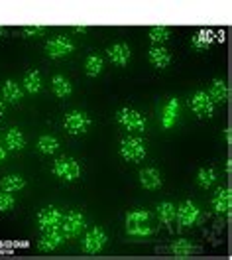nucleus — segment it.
Here are the masks:
<instances>
[{"instance_id":"obj_1","label":"nucleus","mask_w":232,"mask_h":260,"mask_svg":"<svg viewBox=\"0 0 232 260\" xmlns=\"http://www.w3.org/2000/svg\"><path fill=\"white\" fill-rule=\"evenodd\" d=\"M85 229V217L81 211L71 209L65 215H61V223H59V231L63 235V239H73L77 235H81Z\"/></svg>"},{"instance_id":"obj_2","label":"nucleus","mask_w":232,"mask_h":260,"mask_svg":"<svg viewBox=\"0 0 232 260\" xmlns=\"http://www.w3.org/2000/svg\"><path fill=\"white\" fill-rule=\"evenodd\" d=\"M114 118H116V122L126 130L142 132V130L146 128V118H144V114H140L136 109H128V107L118 109L114 114Z\"/></svg>"},{"instance_id":"obj_3","label":"nucleus","mask_w":232,"mask_h":260,"mask_svg":"<svg viewBox=\"0 0 232 260\" xmlns=\"http://www.w3.org/2000/svg\"><path fill=\"white\" fill-rule=\"evenodd\" d=\"M53 174L63 181H73L81 176V166L77 160H73L69 156H59L53 162Z\"/></svg>"},{"instance_id":"obj_4","label":"nucleus","mask_w":232,"mask_h":260,"mask_svg":"<svg viewBox=\"0 0 232 260\" xmlns=\"http://www.w3.org/2000/svg\"><path fill=\"white\" fill-rule=\"evenodd\" d=\"M63 126L69 134H85L91 126V116L85 111H71L63 118Z\"/></svg>"},{"instance_id":"obj_5","label":"nucleus","mask_w":232,"mask_h":260,"mask_svg":"<svg viewBox=\"0 0 232 260\" xmlns=\"http://www.w3.org/2000/svg\"><path fill=\"white\" fill-rule=\"evenodd\" d=\"M120 156L128 162H140L146 156V144L140 138H124L120 142Z\"/></svg>"},{"instance_id":"obj_6","label":"nucleus","mask_w":232,"mask_h":260,"mask_svg":"<svg viewBox=\"0 0 232 260\" xmlns=\"http://www.w3.org/2000/svg\"><path fill=\"white\" fill-rule=\"evenodd\" d=\"M73 49H75V44H73L71 38H67V36H55V38H51L50 42H48L46 53L50 55L51 59H59V57L69 55Z\"/></svg>"},{"instance_id":"obj_7","label":"nucleus","mask_w":232,"mask_h":260,"mask_svg":"<svg viewBox=\"0 0 232 260\" xmlns=\"http://www.w3.org/2000/svg\"><path fill=\"white\" fill-rule=\"evenodd\" d=\"M189 105H191V109L195 111L197 116L211 118L213 113H215V103H213V99L209 97L207 91H195L191 95V99H189Z\"/></svg>"},{"instance_id":"obj_8","label":"nucleus","mask_w":232,"mask_h":260,"mask_svg":"<svg viewBox=\"0 0 232 260\" xmlns=\"http://www.w3.org/2000/svg\"><path fill=\"white\" fill-rule=\"evenodd\" d=\"M106 241H108V237H106L104 229H100V227L91 229V231L85 235L83 250L85 252H89V254H97V252H100V250L104 248Z\"/></svg>"},{"instance_id":"obj_9","label":"nucleus","mask_w":232,"mask_h":260,"mask_svg":"<svg viewBox=\"0 0 232 260\" xmlns=\"http://www.w3.org/2000/svg\"><path fill=\"white\" fill-rule=\"evenodd\" d=\"M61 215L63 213L55 207H46L37 213V225L42 231H53V229H59V223H61Z\"/></svg>"},{"instance_id":"obj_10","label":"nucleus","mask_w":232,"mask_h":260,"mask_svg":"<svg viewBox=\"0 0 232 260\" xmlns=\"http://www.w3.org/2000/svg\"><path fill=\"white\" fill-rule=\"evenodd\" d=\"M149 213L144 209H136L126 215V227L130 235H142V233H148V229H144V223H148Z\"/></svg>"},{"instance_id":"obj_11","label":"nucleus","mask_w":232,"mask_h":260,"mask_svg":"<svg viewBox=\"0 0 232 260\" xmlns=\"http://www.w3.org/2000/svg\"><path fill=\"white\" fill-rule=\"evenodd\" d=\"M61 243H63V235H61L59 229L44 231V235L37 241V250L40 252H51V250H55Z\"/></svg>"},{"instance_id":"obj_12","label":"nucleus","mask_w":232,"mask_h":260,"mask_svg":"<svg viewBox=\"0 0 232 260\" xmlns=\"http://www.w3.org/2000/svg\"><path fill=\"white\" fill-rule=\"evenodd\" d=\"M175 217H177L179 225L191 227V225H195V221L199 219V209H197L191 201H183L181 205L177 207V211H175Z\"/></svg>"},{"instance_id":"obj_13","label":"nucleus","mask_w":232,"mask_h":260,"mask_svg":"<svg viewBox=\"0 0 232 260\" xmlns=\"http://www.w3.org/2000/svg\"><path fill=\"white\" fill-rule=\"evenodd\" d=\"M106 55L110 57L112 63L126 65L128 59H130V55H132V51L128 48V44H114V46H110V48L106 49Z\"/></svg>"},{"instance_id":"obj_14","label":"nucleus","mask_w":232,"mask_h":260,"mask_svg":"<svg viewBox=\"0 0 232 260\" xmlns=\"http://www.w3.org/2000/svg\"><path fill=\"white\" fill-rule=\"evenodd\" d=\"M149 63L153 65V67H158V69H166L167 65L171 63V51L166 48H162V46H153V48L149 49Z\"/></svg>"},{"instance_id":"obj_15","label":"nucleus","mask_w":232,"mask_h":260,"mask_svg":"<svg viewBox=\"0 0 232 260\" xmlns=\"http://www.w3.org/2000/svg\"><path fill=\"white\" fill-rule=\"evenodd\" d=\"M140 183L146 189H158V187H162L164 179H162V174L156 168H144L140 172Z\"/></svg>"},{"instance_id":"obj_16","label":"nucleus","mask_w":232,"mask_h":260,"mask_svg":"<svg viewBox=\"0 0 232 260\" xmlns=\"http://www.w3.org/2000/svg\"><path fill=\"white\" fill-rule=\"evenodd\" d=\"M230 201H232V195L228 187H220L216 189L215 197H213V207H215L216 213H228L230 211Z\"/></svg>"},{"instance_id":"obj_17","label":"nucleus","mask_w":232,"mask_h":260,"mask_svg":"<svg viewBox=\"0 0 232 260\" xmlns=\"http://www.w3.org/2000/svg\"><path fill=\"white\" fill-rule=\"evenodd\" d=\"M209 97L213 99V103H226L228 101V87L224 79H213L211 89H209Z\"/></svg>"},{"instance_id":"obj_18","label":"nucleus","mask_w":232,"mask_h":260,"mask_svg":"<svg viewBox=\"0 0 232 260\" xmlns=\"http://www.w3.org/2000/svg\"><path fill=\"white\" fill-rule=\"evenodd\" d=\"M51 89H53V93H55L57 97H61V99L69 97V95L73 93V85H71V81L67 79L65 75H55V77L51 79Z\"/></svg>"},{"instance_id":"obj_19","label":"nucleus","mask_w":232,"mask_h":260,"mask_svg":"<svg viewBox=\"0 0 232 260\" xmlns=\"http://www.w3.org/2000/svg\"><path fill=\"white\" fill-rule=\"evenodd\" d=\"M2 97L6 99L8 103H20L24 99V91L18 87L16 83L6 81L2 85Z\"/></svg>"},{"instance_id":"obj_20","label":"nucleus","mask_w":232,"mask_h":260,"mask_svg":"<svg viewBox=\"0 0 232 260\" xmlns=\"http://www.w3.org/2000/svg\"><path fill=\"white\" fill-rule=\"evenodd\" d=\"M24 185H26V179L22 178V176H14V174L0 179V187H2V191H8V193L22 189Z\"/></svg>"},{"instance_id":"obj_21","label":"nucleus","mask_w":232,"mask_h":260,"mask_svg":"<svg viewBox=\"0 0 232 260\" xmlns=\"http://www.w3.org/2000/svg\"><path fill=\"white\" fill-rule=\"evenodd\" d=\"M24 89L28 91V93H40V89H42V75H40V71H28L26 73V77H24Z\"/></svg>"},{"instance_id":"obj_22","label":"nucleus","mask_w":232,"mask_h":260,"mask_svg":"<svg viewBox=\"0 0 232 260\" xmlns=\"http://www.w3.org/2000/svg\"><path fill=\"white\" fill-rule=\"evenodd\" d=\"M6 146L12 148V150H22L26 146V138H24V132L20 128H10L6 134Z\"/></svg>"},{"instance_id":"obj_23","label":"nucleus","mask_w":232,"mask_h":260,"mask_svg":"<svg viewBox=\"0 0 232 260\" xmlns=\"http://www.w3.org/2000/svg\"><path fill=\"white\" fill-rule=\"evenodd\" d=\"M156 209H158V217H160L162 223H171V221H175V211H177V207H175L173 203L164 201V203H160Z\"/></svg>"},{"instance_id":"obj_24","label":"nucleus","mask_w":232,"mask_h":260,"mask_svg":"<svg viewBox=\"0 0 232 260\" xmlns=\"http://www.w3.org/2000/svg\"><path fill=\"white\" fill-rule=\"evenodd\" d=\"M148 36L149 40L158 46V44H164V42H167L171 38V30L167 26H153V28H149Z\"/></svg>"},{"instance_id":"obj_25","label":"nucleus","mask_w":232,"mask_h":260,"mask_svg":"<svg viewBox=\"0 0 232 260\" xmlns=\"http://www.w3.org/2000/svg\"><path fill=\"white\" fill-rule=\"evenodd\" d=\"M216 179V172L213 168H201L199 174H197V183H199L203 189H209Z\"/></svg>"},{"instance_id":"obj_26","label":"nucleus","mask_w":232,"mask_h":260,"mask_svg":"<svg viewBox=\"0 0 232 260\" xmlns=\"http://www.w3.org/2000/svg\"><path fill=\"white\" fill-rule=\"evenodd\" d=\"M100 71H102V57H100V55H91V57H87V61H85V73H87L89 77H97Z\"/></svg>"},{"instance_id":"obj_27","label":"nucleus","mask_w":232,"mask_h":260,"mask_svg":"<svg viewBox=\"0 0 232 260\" xmlns=\"http://www.w3.org/2000/svg\"><path fill=\"white\" fill-rule=\"evenodd\" d=\"M57 148H59V140L53 136H42L37 140V150L42 154H53V152H57Z\"/></svg>"},{"instance_id":"obj_28","label":"nucleus","mask_w":232,"mask_h":260,"mask_svg":"<svg viewBox=\"0 0 232 260\" xmlns=\"http://www.w3.org/2000/svg\"><path fill=\"white\" fill-rule=\"evenodd\" d=\"M171 252H175L177 256H187V254H191L193 250H197L193 244L189 243V241H185V239H181V241H175V243L171 244V248H169Z\"/></svg>"},{"instance_id":"obj_29","label":"nucleus","mask_w":232,"mask_h":260,"mask_svg":"<svg viewBox=\"0 0 232 260\" xmlns=\"http://www.w3.org/2000/svg\"><path fill=\"white\" fill-rule=\"evenodd\" d=\"M191 44H193V48L197 49H207L211 46V34L207 30H201V32H197L191 38Z\"/></svg>"},{"instance_id":"obj_30","label":"nucleus","mask_w":232,"mask_h":260,"mask_svg":"<svg viewBox=\"0 0 232 260\" xmlns=\"http://www.w3.org/2000/svg\"><path fill=\"white\" fill-rule=\"evenodd\" d=\"M16 205V199L8 191H0V213H6V211H12Z\"/></svg>"},{"instance_id":"obj_31","label":"nucleus","mask_w":232,"mask_h":260,"mask_svg":"<svg viewBox=\"0 0 232 260\" xmlns=\"http://www.w3.org/2000/svg\"><path fill=\"white\" fill-rule=\"evenodd\" d=\"M24 34L30 36V38H37V36H44L46 34V26H26Z\"/></svg>"},{"instance_id":"obj_32","label":"nucleus","mask_w":232,"mask_h":260,"mask_svg":"<svg viewBox=\"0 0 232 260\" xmlns=\"http://www.w3.org/2000/svg\"><path fill=\"white\" fill-rule=\"evenodd\" d=\"M75 32H77V34H87V32H89V28H87V26H75Z\"/></svg>"},{"instance_id":"obj_33","label":"nucleus","mask_w":232,"mask_h":260,"mask_svg":"<svg viewBox=\"0 0 232 260\" xmlns=\"http://www.w3.org/2000/svg\"><path fill=\"white\" fill-rule=\"evenodd\" d=\"M4 111H6V109H4V103L0 101V116H4Z\"/></svg>"},{"instance_id":"obj_34","label":"nucleus","mask_w":232,"mask_h":260,"mask_svg":"<svg viewBox=\"0 0 232 260\" xmlns=\"http://www.w3.org/2000/svg\"><path fill=\"white\" fill-rule=\"evenodd\" d=\"M4 36H6V30H4V28H0V38H4Z\"/></svg>"},{"instance_id":"obj_35","label":"nucleus","mask_w":232,"mask_h":260,"mask_svg":"<svg viewBox=\"0 0 232 260\" xmlns=\"http://www.w3.org/2000/svg\"><path fill=\"white\" fill-rule=\"evenodd\" d=\"M0 158H4V152H2V150H0Z\"/></svg>"}]
</instances>
